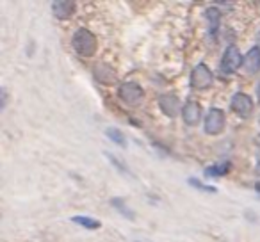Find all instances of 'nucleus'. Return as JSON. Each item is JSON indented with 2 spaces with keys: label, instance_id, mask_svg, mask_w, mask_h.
<instances>
[{
  "label": "nucleus",
  "instance_id": "5",
  "mask_svg": "<svg viewBox=\"0 0 260 242\" xmlns=\"http://www.w3.org/2000/svg\"><path fill=\"white\" fill-rule=\"evenodd\" d=\"M118 96H119V100L125 101V103H128V105H139L143 100V96H145V93H143L139 84L123 82V84H119V87H118Z\"/></svg>",
  "mask_w": 260,
  "mask_h": 242
},
{
  "label": "nucleus",
  "instance_id": "17",
  "mask_svg": "<svg viewBox=\"0 0 260 242\" xmlns=\"http://www.w3.org/2000/svg\"><path fill=\"white\" fill-rule=\"evenodd\" d=\"M107 157H109V160H111V164H112V166H116V167H118V169L121 171V173H130V171H128V167H126V166H123V164H121V160H119L118 157L111 155V153H107Z\"/></svg>",
  "mask_w": 260,
  "mask_h": 242
},
{
  "label": "nucleus",
  "instance_id": "16",
  "mask_svg": "<svg viewBox=\"0 0 260 242\" xmlns=\"http://www.w3.org/2000/svg\"><path fill=\"white\" fill-rule=\"evenodd\" d=\"M111 205L114 206V209H118L119 212H121L123 216L126 217V219H132V221L136 219V214L132 212V210H130L128 206L125 205V201H123L121 198H112V199H111Z\"/></svg>",
  "mask_w": 260,
  "mask_h": 242
},
{
  "label": "nucleus",
  "instance_id": "2",
  "mask_svg": "<svg viewBox=\"0 0 260 242\" xmlns=\"http://www.w3.org/2000/svg\"><path fill=\"white\" fill-rule=\"evenodd\" d=\"M226 125V116L221 109H210L203 121V130L209 135H219Z\"/></svg>",
  "mask_w": 260,
  "mask_h": 242
},
{
  "label": "nucleus",
  "instance_id": "1",
  "mask_svg": "<svg viewBox=\"0 0 260 242\" xmlns=\"http://www.w3.org/2000/svg\"><path fill=\"white\" fill-rule=\"evenodd\" d=\"M73 50L82 57H93L96 54V38L91 30L79 29L72 38Z\"/></svg>",
  "mask_w": 260,
  "mask_h": 242
},
{
  "label": "nucleus",
  "instance_id": "14",
  "mask_svg": "<svg viewBox=\"0 0 260 242\" xmlns=\"http://www.w3.org/2000/svg\"><path fill=\"white\" fill-rule=\"evenodd\" d=\"M72 221L79 226L86 228V230H98L100 228V221L93 219V217H87V216H75L72 217Z\"/></svg>",
  "mask_w": 260,
  "mask_h": 242
},
{
  "label": "nucleus",
  "instance_id": "15",
  "mask_svg": "<svg viewBox=\"0 0 260 242\" xmlns=\"http://www.w3.org/2000/svg\"><path fill=\"white\" fill-rule=\"evenodd\" d=\"M105 134H107V137L111 139L114 145H118V146H125L126 145V139H125V134H123L121 130H118V128H112V127H109L107 130H105Z\"/></svg>",
  "mask_w": 260,
  "mask_h": 242
},
{
  "label": "nucleus",
  "instance_id": "18",
  "mask_svg": "<svg viewBox=\"0 0 260 242\" xmlns=\"http://www.w3.org/2000/svg\"><path fill=\"white\" fill-rule=\"evenodd\" d=\"M189 184L194 185V187H196V189H200V191H205V192H216V189H214V187H210V185L202 184V182H198V180H196V178H191V180H189Z\"/></svg>",
  "mask_w": 260,
  "mask_h": 242
},
{
  "label": "nucleus",
  "instance_id": "23",
  "mask_svg": "<svg viewBox=\"0 0 260 242\" xmlns=\"http://www.w3.org/2000/svg\"><path fill=\"white\" fill-rule=\"evenodd\" d=\"M258 141H260V139H258Z\"/></svg>",
  "mask_w": 260,
  "mask_h": 242
},
{
  "label": "nucleus",
  "instance_id": "13",
  "mask_svg": "<svg viewBox=\"0 0 260 242\" xmlns=\"http://www.w3.org/2000/svg\"><path fill=\"white\" fill-rule=\"evenodd\" d=\"M230 171V162H221V164H214V166L205 167V177L207 178H214V177H224V175Z\"/></svg>",
  "mask_w": 260,
  "mask_h": 242
},
{
  "label": "nucleus",
  "instance_id": "12",
  "mask_svg": "<svg viewBox=\"0 0 260 242\" xmlns=\"http://www.w3.org/2000/svg\"><path fill=\"white\" fill-rule=\"evenodd\" d=\"M205 16H207V22H209V32L210 34H216L217 32V27H219V22H221V15L216 8H209L205 11Z\"/></svg>",
  "mask_w": 260,
  "mask_h": 242
},
{
  "label": "nucleus",
  "instance_id": "19",
  "mask_svg": "<svg viewBox=\"0 0 260 242\" xmlns=\"http://www.w3.org/2000/svg\"><path fill=\"white\" fill-rule=\"evenodd\" d=\"M6 101H8V94H6V89H2V109L6 107Z\"/></svg>",
  "mask_w": 260,
  "mask_h": 242
},
{
  "label": "nucleus",
  "instance_id": "4",
  "mask_svg": "<svg viewBox=\"0 0 260 242\" xmlns=\"http://www.w3.org/2000/svg\"><path fill=\"white\" fill-rule=\"evenodd\" d=\"M242 64H244V59H242L239 48L230 45V47L224 50L223 57H221V72H223L224 75H232V73L237 72Z\"/></svg>",
  "mask_w": 260,
  "mask_h": 242
},
{
  "label": "nucleus",
  "instance_id": "10",
  "mask_svg": "<svg viewBox=\"0 0 260 242\" xmlns=\"http://www.w3.org/2000/svg\"><path fill=\"white\" fill-rule=\"evenodd\" d=\"M52 13L57 20H68L75 13V2L72 0H57L52 4Z\"/></svg>",
  "mask_w": 260,
  "mask_h": 242
},
{
  "label": "nucleus",
  "instance_id": "11",
  "mask_svg": "<svg viewBox=\"0 0 260 242\" xmlns=\"http://www.w3.org/2000/svg\"><path fill=\"white\" fill-rule=\"evenodd\" d=\"M244 70L248 75H255L256 72H260V47L249 48V52L244 55Z\"/></svg>",
  "mask_w": 260,
  "mask_h": 242
},
{
  "label": "nucleus",
  "instance_id": "22",
  "mask_svg": "<svg viewBox=\"0 0 260 242\" xmlns=\"http://www.w3.org/2000/svg\"><path fill=\"white\" fill-rule=\"evenodd\" d=\"M258 100H260V86H258Z\"/></svg>",
  "mask_w": 260,
  "mask_h": 242
},
{
  "label": "nucleus",
  "instance_id": "20",
  "mask_svg": "<svg viewBox=\"0 0 260 242\" xmlns=\"http://www.w3.org/2000/svg\"><path fill=\"white\" fill-rule=\"evenodd\" d=\"M255 173H256V175H258V177H260V159L256 160V167H255Z\"/></svg>",
  "mask_w": 260,
  "mask_h": 242
},
{
  "label": "nucleus",
  "instance_id": "6",
  "mask_svg": "<svg viewBox=\"0 0 260 242\" xmlns=\"http://www.w3.org/2000/svg\"><path fill=\"white\" fill-rule=\"evenodd\" d=\"M230 107H232V111L239 116V118H249L255 105H253V100H251V96H249V94L235 93L234 96H232Z\"/></svg>",
  "mask_w": 260,
  "mask_h": 242
},
{
  "label": "nucleus",
  "instance_id": "8",
  "mask_svg": "<svg viewBox=\"0 0 260 242\" xmlns=\"http://www.w3.org/2000/svg\"><path fill=\"white\" fill-rule=\"evenodd\" d=\"M159 109L168 116V118H175L180 112V100L175 94L164 93L159 96Z\"/></svg>",
  "mask_w": 260,
  "mask_h": 242
},
{
  "label": "nucleus",
  "instance_id": "9",
  "mask_svg": "<svg viewBox=\"0 0 260 242\" xmlns=\"http://www.w3.org/2000/svg\"><path fill=\"white\" fill-rule=\"evenodd\" d=\"M93 75H94V79H96L98 82L105 84V86H111V84L116 82L114 68H112L111 64H107V62H98V64H94Z\"/></svg>",
  "mask_w": 260,
  "mask_h": 242
},
{
  "label": "nucleus",
  "instance_id": "3",
  "mask_svg": "<svg viewBox=\"0 0 260 242\" xmlns=\"http://www.w3.org/2000/svg\"><path fill=\"white\" fill-rule=\"evenodd\" d=\"M212 82H214V75L205 62H200L198 66H194V70L191 72V87L192 89L205 91L212 86Z\"/></svg>",
  "mask_w": 260,
  "mask_h": 242
},
{
  "label": "nucleus",
  "instance_id": "21",
  "mask_svg": "<svg viewBox=\"0 0 260 242\" xmlns=\"http://www.w3.org/2000/svg\"><path fill=\"white\" fill-rule=\"evenodd\" d=\"M255 189H256V192H260V184H256V187H255Z\"/></svg>",
  "mask_w": 260,
  "mask_h": 242
},
{
  "label": "nucleus",
  "instance_id": "7",
  "mask_svg": "<svg viewBox=\"0 0 260 242\" xmlns=\"http://www.w3.org/2000/svg\"><path fill=\"white\" fill-rule=\"evenodd\" d=\"M200 118H202V105L194 100H189L187 103L182 109V119L184 123L189 125V127H194V125L200 123Z\"/></svg>",
  "mask_w": 260,
  "mask_h": 242
}]
</instances>
